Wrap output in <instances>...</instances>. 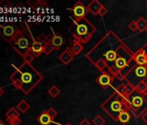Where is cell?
Returning <instances> with one entry per match:
<instances>
[{
	"label": "cell",
	"instance_id": "d6986e66",
	"mask_svg": "<svg viewBox=\"0 0 147 125\" xmlns=\"http://www.w3.org/2000/svg\"><path fill=\"white\" fill-rule=\"evenodd\" d=\"M105 56V58H106V61H109V62H113L117 59V52L113 50H108L107 52H106V54L104 55Z\"/></svg>",
	"mask_w": 147,
	"mask_h": 125
},
{
	"label": "cell",
	"instance_id": "d590c367",
	"mask_svg": "<svg viewBox=\"0 0 147 125\" xmlns=\"http://www.w3.org/2000/svg\"><path fill=\"white\" fill-rule=\"evenodd\" d=\"M141 118H142V120H143L145 123H147V110H146L145 112H144V114L141 115Z\"/></svg>",
	"mask_w": 147,
	"mask_h": 125
},
{
	"label": "cell",
	"instance_id": "ba28073f",
	"mask_svg": "<svg viewBox=\"0 0 147 125\" xmlns=\"http://www.w3.org/2000/svg\"><path fill=\"white\" fill-rule=\"evenodd\" d=\"M133 59L139 66H144L145 64H147V54L144 50H138L136 54H134Z\"/></svg>",
	"mask_w": 147,
	"mask_h": 125
},
{
	"label": "cell",
	"instance_id": "d6a6232c",
	"mask_svg": "<svg viewBox=\"0 0 147 125\" xmlns=\"http://www.w3.org/2000/svg\"><path fill=\"white\" fill-rule=\"evenodd\" d=\"M128 27H129L130 30L132 31H138V27L137 21H131V22L129 24Z\"/></svg>",
	"mask_w": 147,
	"mask_h": 125
},
{
	"label": "cell",
	"instance_id": "d4e9b609",
	"mask_svg": "<svg viewBox=\"0 0 147 125\" xmlns=\"http://www.w3.org/2000/svg\"><path fill=\"white\" fill-rule=\"evenodd\" d=\"M135 90H137L138 92H139L140 94H144L147 92V85L143 82L141 81L140 83H138L137 84V86L135 87Z\"/></svg>",
	"mask_w": 147,
	"mask_h": 125
},
{
	"label": "cell",
	"instance_id": "f35d334b",
	"mask_svg": "<svg viewBox=\"0 0 147 125\" xmlns=\"http://www.w3.org/2000/svg\"><path fill=\"white\" fill-rule=\"evenodd\" d=\"M0 125H6V124H5L2 120H0Z\"/></svg>",
	"mask_w": 147,
	"mask_h": 125
},
{
	"label": "cell",
	"instance_id": "3957f363",
	"mask_svg": "<svg viewBox=\"0 0 147 125\" xmlns=\"http://www.w3.org/2000/svg\"><path fill=\"white\" fill-rule=\"evenodd\" d=\"M32 43L33 42L30 41L29 35L25 32V31L18 29L11 44L23 56L25 53L30 51Z\"/></svg>",
	"mask_w": 147,
	"mask_h": 125
},
{
	"label": "cell",
	"instance_id": "4316f807",
	"mask_svg": "<svg viewBox=\"0 0 147 125\" xmlns=\"http://www.w3.org/2000/svg\"><path fill=\"white\" fill-rule=\"evenodd\" d=\"M93 123H94V125H104V124L106 123V120H105V118H104L102 115H96L95 118L93 120Z\"/></svg>",
	"mask_w": 147,
	"mask_h": 125
},
{
	"label": "cell",
	"instance_id": "836d02e7",
	"mask_svg": "<svg viewBox=\"0 0 147 125\" xmlns=\"http://www.w3.org/2000/svg\"><path fill=\"white\" fill-rule=\"evenodd\" d=\"M107 13V10L104 6H102V7L100 8V12H98V15L100 16V17H104Z\"/></svg>",
	"mask_w": 147,
	"mask_h": 125
},
{
	"label": "cell",
	"instance_id": "8fae6325",
	"mask_svg": "<svg viewBox=\"0 0 147 125\" xmlns=\"http://www.w3.org/2000/svg\"><path fill=\"white\" fill-rule=\"evenodd\" d=\"M96 81H97V83H98L101 87H103V88H107V87L111 84L112 79H111V77H110L109 75L106 74V73H103V74H101V75L96 79Z\"/></svg>",
	"mask_w": 147,
	"mask_h": 125
},
{
	"label": "cell",
	"instance_id": "5b68a950",
	"mask_svg": "<svg viewBox=\"0 0 147 125\" xmlns=\"http://www.w3.org/2000/svg\"><path fill=\"white\" fill-rule=\"evenodd\" d=\"M147 103V92L143 94L142 96H135L132 97L131 102L130 103V109H133L134 114L136 113V111H138V109H140V115L141 113L145 109L144 108V103ZM138 116V115H137Z\"/></svg>",
	"mask_w": 147,
	"mask_h": 125
},
{
	"label": "cell",
	"instance_id": "ab89813d",
	"mask_svg": "<svg viewBox=\"0 0 147 125\" xmlns=\"http://www.w3.org/2000/svg\"><path fill=\"white\" fill-rule=\"evenodd\" d=\"M66 125H71V124H69V123H67V124H66Z\"/></svg>",
	"mask_w": 147,
	"mask_h": 125
},
{
	"label": "cell",
	"instance_id": "83f0119b",
	"mask_svg": "<svg viewBox=\"0 0 147 125\" xmlns=\"http://www.w3.org/2000/svg\"><path fill=\"white\" fill-rule=\"evenodd\" d=\"M77 38V41L79 42V43H88L90 40H91V38H92V35L91 34H87V35H83V36H81V37H76Z\"/></svg>",
	"mask_w": 147,
	"mask_h": 125
},
{
	"label": "cell",
	"instance_id": "6da1fadb",
	"mask_svg": "<svg viewBox=\"0 0 147 125\" xmlns=\"http://www.w3.org/2000/svg\"><path fill=\"white\" fill-rule=\"evenodd\" d=\"M15 88L29 94L42 79V76L28 62L22 64L10 77Z\"/></svg>",
	"mask_w": 147,
	"mask_h": 125
},
{
	"label": "cell",
	"instance_id": "60d3db41",
	"mask_svg": "<svg viewBox=\"0 0 147 125\" xmlns=\"http://www.w3.org/2000/svg\"><path fill=\"white\" fill-rule=\"evenodd\" d=\"M146 6H147V2H146Z\"/></svg>",
	"mask_w": 147,
	"mask_h": 125
},
{
	"label": "cell",
	"instance_id": "e575fe53",
	"mask_svg": "<svg viewBox=\"0 0 147 125\" xmlns=\"http://www.w3.org/2000/svg\"><path fill=\"white\" fill-rule=\"evenodd\" d=\"M79 125H91V123H90V122H89L87 118H84V119H82V120L80 122Z\"/></svg>",
	"mask_w": 147,
	"mask_h": 125
},
{
	"label": "cell",
	"instance_id": "7c38bea8",
	"mask_svg": "<svg viewBox=\"0 0 147 125\" xmlns=\"http://www.w3.org/2000/svg\"><path fill=\"white\" fill-rule=\"evenodd\" d=\"M50 43L55 49L59 50L61 46L64 43V39L62 38V37L54 34L52 37H50Z\"/></svg>",
	"mask_w": 147,
	"mask_h": 125
},
{
	"label": "cell",
	"instance_id": "e0dca14e",
	"mask_svg": "<svg viewBox=\"0 0 147 125\" xmlns=\"http://www.w3.org/2000/svg\"><path fill=\"white\" fill-rule=\"evenodd\" d=\"M126 65H127V61H126V59H125V57H123V56H119V57H117V59L115 60V67H116V69H118L119 71L124 69Z\"/></svg>",
	"mask_w": 147,
	"mask_h": 125
},
{
	"label": "cell",
	"instance_id": "9c48e42d",
	"mask_svg": "<svg viewBox=\"0 0 147 125\" xmlns=\"http://www.w3.org/2000/svg\"><path fill=\"white\" fill-rule=\"evenodd\" d=\"M30 52L35 56H39L43 52V43L39 40H34L30 47Z\"/></svg>",
	"mask_w": 147,
	"mask_h": 125
},
{
	"label": "cell",
	"instance_id": "7402d4cb",
	"mask_svg": "<svg viewBox=\"0 0 147 125\" xmlns=\"http://www.w3.org/2000/svg\"><path fill=\"white\" fill-rule=\"evenodd\" d=\"M137 24H138V31H146L147 30V21L143 17H140L137 20Z\"/></svg>",
	"mask_w": 147,
	"mask_h": 125
},
{
	"label": "cell",
	"instance_id": "44dd1931",
	"mask_svg": "<svg viewBox=\"0 0 147 125\" xmlns=\"http://www.w3.org/2000/svg\"><path fill=\"white\" fill-rule=\"evenodd\" d=\"M130 117H131V116H130V114H129L128 111H122V112L119 113L118 120H119L120 122H122V123H126V122H129Z\"/></svg>",
	"mask_w": 147,
	"mask_h": 125
},
{
	"label": "cell",
	"instance_id": "cb8c5ba5",
	"mask_svg": "<svg viewBox=\"0 0 147 125\" xmlns=\"http://www.w3.org/2000/svg\"><path fill=\"white\" fill-rule=\"evenodd\" d=\"M135 90V87L132 86L131 84H125V87H124V96H130Z\"/></svg>",
	"mask_w": 147,
	"mask_h": 125
},
{
	"label": "cell",
	"instance_id": "8992f818",
	"mask_svg": "<svg viewBox=\"0 0 147 125\" xmlns=\"http://www.w3.org/2000/svg\"><path fill=\"white\" fill-rule=\"evenodd\" d=\"M94 26L92 24H90L89 23H88V21L86 20L84 24H77L76 28V32L74 33L76 37L83 36V35H87V34H91L90 32H88V28H93Z\"/></svg>",
	"mask_w": 147,
	"mask_h": 125
},
{
	"label": "cell",
	"instance_id": "74e56055",
	"mask_svg": "<svg viewBox=\"0 0 147 125\" xmlns=\"http://www.w3.org/2000/svg\"><path fill=\"white\" fill-rule=\"evenodd\" d=\"M142 81H143V82H144V84L147 85V77H144V78Z\"/></svg>",
	"mask_w": 147,
	"mask_h": 125
},
{
	"label": "cell",
	"instance_id": "5bb4252c",
	"mask_svg": "<svg viewBox=\"0 0 147 125\" xmlns=\"http://www.w3.org/2000/svg\"><path fill=\"white\" fill-rule=\"evenodd\" d=\"M37 122L41 124V125H49L52 122V119L51 117L48 115L47 111L42 112L38 117H37Z\"/></svg>",
	"mask_w": 147,
	"mask_h": 125
},
{
	"label": "cell",
	"instance_id": "4dcf8cb0",
	"mask_svg": "<svg viewBox=\"0 0 147 125\" xmlns=\"http://www.w3.org/2000/svg\"><path fill=\"white\" fill-rule=\"evenodd\" d=\"M7 122L11 124V125H18L21 122V118L19 117H13V118H6Z\"/></svg>",
	"mask_w": 147,
	"mask_h": 125
},
{
	"label": "cell",
	"instance_id": "ffe728a7",
	"mask_svg": "<svg viewBox=\"0 0 147 125\" xmlns=\"http://www.w3.org/2000/svg\"><path fill=\"white\" fill-rule=\"evenodd\" d=\"M17 109H18V110H19L21 113H25V112L30 109V104H29L25 100H22V101L17 105Z\"/></svg>",
	"mask_w": 147,
	"mask_h": 125
},
{
	"label": "cell",
	"instance_id": "4fadbf2b",
	"mask_svg": "<svg viewBox=\"0 0 147 125\" xmlns=\"http://www.w3.org/2000/svg\"><path fill=\"white\" fill-rule=\"evenodd\" d=\"M103 5L99 2L97 0H94V1L91 2L88 6V10L89 12H91L94 15H98V12H100V8L102 7Z\"/></svg>",
	"mask_w": 147,
	"mask_h": 125
},
{
	"label": "cell",
	"instance_id": "277c9868",
	"mask_svg": "<svg viewBox=\"0 0 147 125\" xmlns=\"http://www.w3.org/2000/svg\"><path fill=\"white\" fill-rule=\"evenodd\" d=\"M18 28L13 24H0V35L9 43H11L14 37L17 34Z\"/></svg>",
	"mask_w": 147,
	"mask_h": 125
},
{
	"label": "cell",
	"instance_id": "f1b7e54d",
	"mask_svg": "<svg viewBox=\"0 0 147 125\" xmlns=\"http://www.w3.org/2000/svg\"><path fill=\"white\" fill-rule=\"evenodd\" d=\"M95 65L100 71H103L107 67V61L104 59H100L97 62H95Z\"/></svg>",
	"mask_w": 147,
	"mask_h": 125
},
{
	"label": "cell",
	"instance_id": "7a4b0ae2",
	"mask_svg": "<svg viewBox=\"0 0 147 125\" xmlns=\"http://www.w3.org/2000/svg\"><path fill=\"white\" fill-rule=\"evenodd\" d=\"M101 108L105 109L107 112L115 121H117L120 112L128 111L130 109V103H128L123 95L116 92L102 104Z\"/></svg>",
	"mask_w": 147,
	"mask_h": 125
},
{
	"label": "cell",
	"instance_id": "484cf974",
	"mask_svg": "<svg viewBox=\"0 0 147 125\" xmlns=\"http://www.w3.org/2000/svg\"><path fill=\"white\" fill-rule=\"evenodd\" d=\"M60 90L58 89V87H56V86H55V85H53L52 87H50L49 88V96H51V97H53V98H55L59 94H60Z\"/></svg>",
	"mask_w": 147,
	"mask_h": 125
},
{
	"label": "cell",
	"instance_id": "f546056e",
	"mask_svg": "<svg viewBox=\"0 0 147 125\" xmlns=\"http://www.w3.org/2000/svg\"><path fill=\"white\" fill-rule=\"evenodd\" d=\"M23 58H24V62H28V64H30V62L34 60L35 56H34L30 51H29V52L25 53V54L23 56Z\"/></svg>",
	"mask_w": 147,
	"mask_h": 125
},
{
	"label": "cell",
	"instance_id": "2e32d148",
	"mask_svg": "<svg viewBox=\"0 0 147 125\" xmlns=\"http://www.w3.org/2000/svg\"><path fill=\"white\" fill-rule=\"evenodd\" d=\"M55 50V48L52 46L51 43H50V37H46V40L43 42V53H45L46 55L50 54L53 50Z\"/></svg>",
	"mask_w": 147,
	"mask_h": 125
},
{
	"label": "cell",
	"instance_id": "ac0fdd59",
	"mask_svg": "<svg viewBox=\"0 0 147 125\" xmlns=\"http://www.w3.org/2000/svg\"><path fill=\"white\" fill-rule=\"evenodd\" d=\"M135 75L138 77H140V78H144L147 75V69L144 67V66H138L135 68Z\"/></svg>",
	"mask_w": 147,
	"mask_h": 125
},
{
	"label": "cell",
	"instance_id": "30bf717a",
	"mask_svg": "<svg viewBox=\"0 0 147 125\" xmlns=\"http://www.w3.org/2000/svg\"><path fill=\"white\" fill-rule=\"evenodd\" d=\"M73 58H74V54H73L68 49L65 50L60 55V56H59L60 61L62 62V64H64V65L69 64V62L73 60Z\"/></svg>",
	"mask_w": 147,
	"mask_h": 125
},
{
	"label": "cell",
	"instance_id": "603a6c76",
	"mask_svg": "<svg viewBox=\"0 0 147 125\" xmlns=\"http://www.w3.org/2000/svg\"><path fill=\"white\" fill-rule=\"evenodd\" d=\"M6 118H13V117H19L20 116V113L18 112V109L16 108H11L5 114Z\"/></svg>",
	"mask_w": 147,
	"mask_h": 125
},
{
	"label": "cell",
	"instance_id": "52a82bcc",
	"mask_svg": "<svg viewBox=\"0 0 147 125\" xmlns=\"http://www.w3.org/2000/svg\"><path fill=\"white\" fill-rule=\"evenodd\" d=\"M74 14H75L76 18H79V19H82L88 12V8L85 7L81 2H78L75 7H74V9L72 10Z\"/></svg>",
	"mask_w": 147,
	"mask_h": 125
},
{
	"label": "cell",
	"instance_id": "8d00e7d4",
	"mask_svg": "<svg viewBox=\"0 0 147 125\" xmlns=\"http://www.w3.org/2000/svg\"><path fill=\"white\" fill-rule=\"evenodd\" d=\"M4 92H5V91H4L3 88H2L1 86H0V96H2V95L4 94Z\"/></svg>",
	"mask_w": 147,
	"mask_h": 125
},
{
	"label": "cell",
	"instance_id": "1f68e13d",
	"mask_svg": "<svg viewBox=\"0 0 147 125\" xmlns=\"http://www.w3.org/2000/svg\"><path fill=\"white\" fill-rule=\"evenodd\" d=\"M47 113H48V115L51 117L52 120L57 115V112H56V110H55L54 108H49V109L47 110Z\"/></svg>",
	"mask_w": 147,
	"mask_h": 125
},
{
	"label": "cell",
	"instance_id": "9a60e30c",
	"mask_svg": "<svg viewBox=\"0 0 147 125\" xmlns=\"http://www.w3.org/2000/svg\"><path fill=\"white\" fill-rule=\"evenodd\" d=\"M83 47H82V44L81 43H79L78 41L76 42H74L68 48V50L74 54V56L76 55H78L82 50Z\"/></svg>",
	"mask_w": 147,
	"mask_h": 125
}]
</instances>
